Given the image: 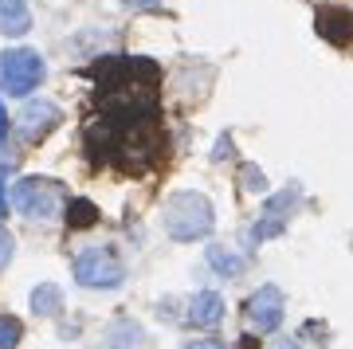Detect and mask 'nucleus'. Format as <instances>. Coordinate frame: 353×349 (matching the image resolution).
I'll return each instance as SVG.
<instances>
[{"label": "nucleus", "instance_id": "nucleus-1", "mask_svg": "<svg viewBox=\"0 0 353 349\" xmlns=\"http://www.w3.org/2000/svg\"><path fill=\"white\" fill-rule=\"evenodd\" d=\"M161 224H165V232H169V239H181V243H189V239H204L216 228L212 200L204 197V192H192V188L173 192V197L165 200Z\"/></svg>", "mask_w": 353, "mask_h": 349}, {"label": "nucleus", "instance_id": "nucleus-2", "mask_svg": "<svg viewBox=\"0 0 353 349\" xmlns=\"http://www.w3.org/2000/svg\"><path fill=\"white\" fill-rule=\"evenodd\" d=\"M48 79V63L32 48H12L0 51V90L8 99H28L32 90Z\"/></svg>", "mask_w": 353, "mask_h": 349}, {"label": "nucleus", "instance_id": "nucleus-3", "mask_svg": "<svg viewBox=\"0 0 353 349\" xmlns=\"http://www.w3.org/2000/svg\"><path fill=\"white\" fill-rule=\"evenodd\" d=\"M71 271H75L79 287L114 290V287H122V279H126V263L118 259V251L106 248V243H90V248H83L75 255Z\"/></svg>", "mask_w": 353, "mask_h": 349}, {"label": "nucleus", "instance_id": "nucleus-4", "mask_svg": "<svg viewBox=\"0 0 353 349\" xmlns=\"http://www.w3.org/2000/svg\"><path fill=\"white\" fill-rule=\"evenodd\" d=\"M28 216V220H55L59 208H63V185L59 181H51V177H24V181H16L12 185V197H8Z\"/></svg>", "mask_w": 353, "mask_h": 349}, {"label": "nucleus", "instance_id": "nucleus-5", "mask_svg": "<svg viewBox=\"0 0 353 349\" xmlns=\"http://www.w3.org/2000/svg\"><path fill=\"white\" fill-rule=\"evenodd\" d=\"M243 314H248V326H252L255 334H271V330H279V326H283L287 299H283V290H279L275 283H263V287L248 299Z\"/></svg>", "mask_w": 353, "mask_h": 349}, {"label": "nucleus", "instance_id": "nucleus-6", "mask_svg": "<svg viewBox=\"0 0 353 349\" xmlns=\"http://www.w3.org/2000/svg\"><path fill=\"white\" fill-rule=\"evenodd\" d=\"M16 122H20V134L28 141H39V137H48L55 126L63 122V110L51 99H32V102H24V110H20Z\"/></svg>", "mask_w": 353, "mask_h": 349}, {"label": "nucleus", "instance_id": "nucleus-7", "mask_svg": "<svg viewBox=\"0 0 353 349\" xmlns=\"http://www.w3.org/2000/svg\"><path fill=\"white\" fill-rule=\"evenodd\" d=\"M28 32H32L28 0H0V36H28Z\"/></svg>", "mask_w": 353, "mask_h": 349}, {"label": "nucleus", "instance_id": "nucleus-8", "mask_svg": "<svg viewBox=\"0 0 353 349\" xmlns=\"http://www.w3.org/2000/svg\"><path fill=\"white\" fill-rule=\"evenodd\" d=\"M224 318V299L216 290H201L189 299V322L192 326H216Z\"/></svg>", "mask_w": 353, "mask_h": 349}, {"label": "nucleus", "instance_id": "nucleus-9", "mask_svg": "<svg viewBox=\"0 0 353 349\" xmlns=\"http://www.w3.org/2000/svg\"><path fill=\"white\" fill-rule=\"evenodd\" d=\"M141 341H145V334H141V326L130 322V318L106 326V334H102V346L106 349H141Z\"/></svg>", "mask_w": 353, "mask_h": 349}, {"label": "nucleus", "instance_id": "nucleus-10", "mask_svg": "<svg viewBox=\"0 0 353 349\" xmlns=\"http://www.w3.org/2000/svg\"><path fill=\"white\" fill-rule=\"evenodd\" d=\"M32 310L43 314V318H55V314L63 310V290L55 287V283H39L32 290Z\"/></svg>", "mask_w": 353, "mask_h": 349}, {"label": "nucleus", "instance_id": "nucleus-11", "mask_svg": "<svg viewBox=\"0 0 353 349\" xmlns=\"http://www.w3.org/2000/svg\"><path fill=\"white\" fill-rule=\"evenodd\" d=\"M299 200H303V188H299V185H290V188H283V192H275V197H267L263 216H271V220H283V224H287L290 208H294Z\"/></svg>", "mask_w": 353, "mask_h": 349}, {"label": "nucleus", "instance_id": "nucleus-12", "mask_svg": "<svg viewBox=\"0 0 353 349\" xmlns=\"http://www.w3.org/2000/svg\"><path fill=\"white\" fill-rule=\"evenodd\" d=\"M208 267H212V271H220L224 279H236V275H243L248 259H243V255H236V251H228V248H208Z\"/></svg>", "mask_w": 353, "mask_h": 349}, {"label": "nucleus", "instance_id": "nucleus-13", "mask_svg": "<svg viewBox=\"0 0 353 349\" xmlns=\"http://www.w3.org/2000/svg\"><path fill=\"white\" fill-rule=\"evenodd\" d=\"M20 337H24V326L16 318H8V314H0V349H16Z\"/></svg>", "mask_w": 353, "mask_h": 349}, {"label": "nucleus", "instance_id": "nucleus-14", "mask_svg": "<svg viewBox=\"0 0 353 349\" xmlns=\"http://www.w3.org/2000/svg\"><path fill=\"white\" fill-rule=\"evenodd\" d=\"M240 188H243V192H267L263 169H255V165H243V169H240Z\"/></svg>", "mask_w": 353, "mask_h": 349}, {"label": "nucleus", "instance_id": "nucleus-15", "mask_svg": "<svg viewBox=\"0 0 353 349\" xmlns=\"http://www.w3.org/2000/svg\"><path fill=\"white\" fill-rule=\"evenodd\" d=\"M67 220L75 228H90L94 224V204H87V200H75L71 208H67Z\"/></svg>", "mask_w": 353, "mask_h": 349}, {"label": "nucleus", "instance_id": "nucleus-16", "mask_svg": "<svg viewBox=\"0 0 353 349\" xmlns=\"http://www.w3.org/2000/svg\"><path fill=\"white\" fill-rule=\"evenodd\" d=\"M12 251H16V239H12V232H8V228L0 224V267H4V263L12 259Z\"/></svg>", "mask_w": 353, "mask_h": 349}, {"label": "nucleus", "instance_id": "nucleus-17", "mask_svg": "<svg viewBox=\"0 0 353 349\" xmlns=\"http://www.w3.org/2000/svg\"><path fill=\"white\" fill-rule=\"evenodd\" d=\"M224 157H232V137H220V141H216L212 161H224Z\"/></svg>", "mask_w": 353, "mask_h": 349}, {"label": "nucleus", "instance_id": "nucleus-18", "mask_svg": "<svg viewBox=\"0 0 353 349\" xmlns=\"http://www.w3.org/2000/svg\"><path fill=\"white\" fill-rule=\"evenodd\" d=\"M185 349H228L224 341H216V337H201V341H189Z\"/></svg>", "mask_w": 353, "mask_h": 349}, {"label": "nucleus", "instance_id": "nucleus-19", "mask_svg": "<svg viewBox=\"0 0 353 349\" xmlns=\"http://www.w3.org/2000/svg\"><path fill=\"white\" fill-rule=\"evenodd\" d=\"M8 141V114H4V106H0V146Z\"/></svg>", "mask_w": 353, "mask_h": 349}, {"label": "nucleus", "instance_id": "nucleus-20", "mask_svg": "<svg viewBox=\"0 0 353 349\" xmlns=\"http://www.w3.org/2000/svg\"><path fill=\"white\" fill-rule=\"evenodd\" d=\"M4 177H8V169L0 165V216H4Z\"/></svg>", "mask_w": 353, "mask_h": 349}, {"label": "nucleus", "instance_id": "nucleus-21", "mask_svg": "<svg viewBox=\"0 0 353 349\" xmlns=\"http://www.w3.org/2000/svg\"><path fill=\"white\" fill-rule=\"evenodd\" d=\"M271 349H299V341H290V337H283V341H275Z\"/></svg>", "mask_w": 353, "mask_h": 349}]
</instances>
